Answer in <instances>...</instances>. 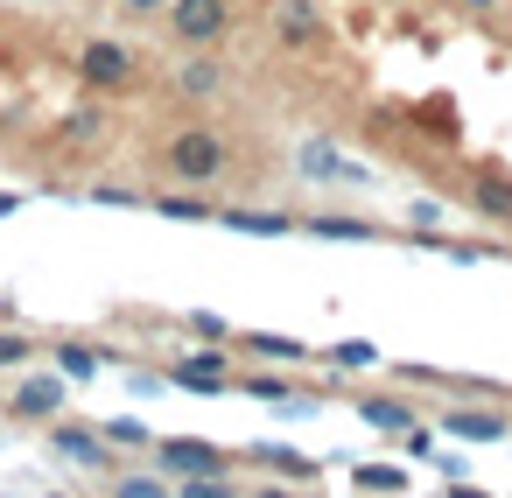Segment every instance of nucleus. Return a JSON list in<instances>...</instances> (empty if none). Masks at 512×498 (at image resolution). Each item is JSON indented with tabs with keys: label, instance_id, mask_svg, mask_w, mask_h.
I'll use <instances>...</instances> for the list:
<instances>
[{
	"label": "nucleus",
	"instance_id": "obj_1",
	"mask_svg": "<svg viewBox=\"0 0 512 498\" xmlns=\"http://www.w3.org/2000/svg\"><path fill=\"white\" fill-rule=\"evenodd\" d=\"M162 169H169L176 183H218V176L232 169V141L211 134V127H176V134L162 141Z\"/></svg>",
	"mask_w": 512,
	"mask_h": 498
},
{
	"label": "nucleus",
	"instance_id": "obj_2",
	"mask_svg": "<svg viewBox=\"0 0 512 498\" xmlns=\"http://www.w3.org/2000/svg\"><path fill=\"white\" fill-rule=\"evenodd\" d=\"M162 22H169V36H176L183 50H218L239 15H232V0H169Z\"/></svg>",
	"mask_w": 512,
	"mask_h": 498
},
{
	"label": "nucleus",
	"instance_id": "obj_3",
	"mask_svg": "<svg viewBox=\"0 0 512 498\" xmlns=\"http://www.w3.org/2000/svg\"><path fill=\"white\" fill-rule=\"evenodd\" d=\"M78 78L92 85V92H134V78H141V57L127 50V43H85L78 50Z\"/></svg>",
	"mask_w": 512,
	"mask_h": 498
},
{
	"label": "nucleus",
	"instance_id": "obj_4",
	"mask_svg": "<svg viewBox=\"0 0 512 498\" xmlns=\"http://www.w3.org/2000/svg\"><path fill=\"white\" fill-rule=\"evenodd\" d=\"M169 477H211V470H232V456L218 449V442H204V435H155V449H148Z\"/></svg>",
	"mask_w": 512,
	"mask_h": 498
},
{
	"label": "nucleus",
	"instance_id": "obj_5",
	"mask_svg": "<svg viewBox=\"0 0 512 498\" xmlns=\"http://www.w3.org/2000/svg\"><path fill=\"white\" fill-rule=\"evenodd\" d=\"M169 386H190V393H232V344H211L204 351H183L169 365Z\"/></svg>",
	"mask_w": 512,
	"mask_h": 498
},
{
	"label": "nucleus",
	"instance_id": "obj_6",
	"mask_svg": "<svg viewBox=\"0 0 512 498\" xmlns=\"http://www.w3.org/2000/svg\"><path fill=\"white\" fill-rule=\"evenodd\" d=\"M50 449H57L71 470H92V477H106V470H113V442H106V428L57 421V428H50Z\"/></svg>",
	"mask_w": 512,
	"mask_h": 498
},
{
	"label": "nucleus",
	"instance_id": "obj_7",
	"mask_svg": "<svg viewBox=\"0 0 512 498\" xmlns=\"http://www.w3.org/2000/svg\"><path fill=\"white\" fill-rule=\"evenodd\" d=\"M64 386H71L64 372H36V379H22V386L8 393V414H15V421H57V414H64Z\"/></svg>",
	"mask_w": 512,
	"mask_h": 498
},
{
	"label": "nucleus",
	"instance_id": "obj_8",
	"mask_svg": "<svg viewBox=\"0 0 512 498\" xmlns=\"http://www.w3.org/2000/svg\"><path fill=\"white\" fill-rule=\"evenodd\" d=\"M225 85H232V71H225L218 50H197L190 64H176V92H183V99H218Z\"/></svg>",
	"mask_w": 512,
	"mask_h": 498
},
{
	"label": "nucleus",
	"instance_id": "obj_9",
	"mask_svg": "<svg viewBox=\"0 0 512 498\" xmlns=\"http://www.w3.org/2000/svg\"><path fill=\"white\" fill-rule=\"evenodd\" d=\"M274 36H281L288 50H309V43L323 36V15L309 8V0H281V8H274Z\"/></svg>",
	"mask_w": 512,
	"mask_h": 498
},
{
	"label": "nucleus",
	"instance_id": "obj_10",
	"mask_svg": "<svg viewBox=\"0 0 512 498\" xmlns=\"http://www.w3.org/2000/svg\"><path fill=\"white\" fill-rule=\"evenodd\" d=\"M442 435H463V442H505L512 421H505V414H477V407H449V414H442Z\"/></svg>",
	"mask_w": 512,
	"mask_h": 498
},
{
	"label": "nucleus",
	"instance_id": "obj_11",
	"mask_svg": "<svg viewBox=\"0 0 512 498\" xmlns=\"http://www.w3.org/2000/svg\"><path fill=\"white\" fill-rule=\"evenodd\" d=\"M302 176H323V183H365V169L344 162L330 141H309V148H302Z\"/></svg>",
	"mask_w": 512,
	"mask_h": 498
},
{
	"label": "nucleus",
	"instance_id": "obj_12",
	"mask_svg": "<svg viewBox=\"0 0 512 498\" xmlns=\"http://www.w3.org/2000/svg\"><path fill=\"white\" fill-rule=\"evenodd\" d=\"M218 225H225V232H260V239H288V232H295L288 211H239V204H225Z\"/></svg>",
	"mask_w": 512,
	"mask_h": 498
},
{
	"label": "nucleus",
	"instance_id": "obj_13",
	"mask_svg": "<svg viewBox=\"0 0 512 498\" xmlns=\"http://www.w3.org/2000/svg\"><path fill=\"white\" fill-rule=\"evenodd\" d=\"M239 344H246L253 358H274V365H309V358H316L302 337H281V330H246Z\"/></svg>",
	"mask_w": 512,
	"mask_h": 498
},
{
	"label": "nucleus",
	"instance_id": "obj_14",
	"mask_svg": "<svg viewBox=\"0 0 512 498\" xmlns=\"http://www.w3.org/2000/svg\"><path fill=\"white\" fill-rule=\"evenodd\" d=\"M470 204H477L491 225H512V183H505V176H491V169L470 176Z\"/></svg>",
	"mask_w": 512,
	"mask_h": 498
},
{
	"label": "nucleus",
	"instance_id": "obj_15",
	"mask_svg": "<svg viewBox=\"0 0 512 498\" xmlns=\"http://www.w3.org/2000/svg\"><path fill=\"white\" fill-rule=\"evenodd\" d=\"M253 456H260L274 477H295V484H316V477H323V470H316V456H302V449H281V442H260Z\"/></svg>",
	"mask_w": 512,
	"mask_h": 498
},
{
	"label": "nucleus",
	"instance_id": "obj_16",
	"mask_svg": "<svg viewBox=\"0 0 512 498\" xmlns=\"http://www.w3.org/2000/svg\"><path fill=\"white\" fill-rule=\"evenodd\" d=\"M50 358H57V372H64L71 386H85V379H99V365H106V358H99V344H57Z\"/></svg>",
	"mask_w": 512,
	"mask_h": 498
},
{
	"label": "nucleus",
	"instance_id": "obj_17",
	"mask_svg": "<svg viewBox=\"0 0 512 498\" xmlns=\"http://www.w3.org/2000/svg\"><path fill=\"white\" fill-rule=\"evenodd\" d=\"M358 414H365L372 428H393V435H407V428H414V407H407V400H393V393H372V400H358Z\"/></svg>",
	"mask_w": 512,
	"mask_h": 498
},
{
	"label": "nucleus",
	"instance_id": "obj_18",
	"mask_svg": "<svg viewBox=\"0 0 512 498\" xmlns=\"http://www.w3.org/2000/svg\"><path fill=\"white\" fill-rule=\"evenodd\" d=\"M309 232H316V239H379V225H372V218H344V211H316V218H309Z\"/></svg>",
	"mask_w": 512,
	"mask_h": 498
},
{
	"label": "nucleus",
	"instance_id": "obj_19",
	"mask_svg": "<svg viewBox=\"0 0 512 498\" xmlns=\"http://www.w3.org/2000/svg\"><path fill=\"white\" fill-rule=\"evenodd\" d=\"M155 211H162V218H176V225H204V218H218L204 197H176V190H162V197H155Z\"/></svg>",
	"mask_w": 512,
	"mask_h": 498
},
{
	"label": "nucleus",
	"instance_id": "obj_20",
	"mask_svg": "<svg viewBox=\"0 0 512 498\" xmlns=\"http://www.w3.org/2000/svg\"><path fill=\"white\" fill-rule=\"evenodd\" d=\"M330 365H337V372H372V365H379V344L344 337V344H330Z\"/></svg>",
	"mask_w": 512,
	"mask_h": 498
},
{
	"label": "nucleus",
	"instance_id": "obj_21",
	"mask_svg": "<svg viewBox=\"0 0 512 498\" xmlns=\"http://www.w3.org/2000/svg\"><path fill=\"white\" fill-rule=\"evenodd\" d=\"M351 484H358V491H407V470H400V463H358Z\"/></svg>",
	"mask_w": 512,
	"mask_h": 498
},
{
	"label": "nucleus",
	"instance_id": "obj_22",
	"mask_svg": "<svg viewBox=\"0 0 512 498\" xmlns=\"http://www.w3.org/2000/svg\"><path fill=\"white\" fill-rule=\"evenodd\" d=\"M29 358H36L29 330H15V323H0V372H15V365H29Z\"/></svg>",
	"mask_w": 512,
	"mask_h": 498
},
{
	"label": "nucleus",
	"instance_id": "obj_23",
	"mask_svg": "<svg viewBox=\"0 0 512 498\" xmlns=\"http://www.w3.org/2000/svg\"><path fill=\"white\" fill-rule=\"evenodd\" d=\"M106 442H113V449H155V435H148L141 421H106Z\"/></svg>",
	"mask_w": 512,
	"mask_h": 498
},
{
	"label": "nucleus",
	"instance_id": "obj_24",
	"mask_svg": "<svg viewBox=\"0 0 512 498\" xmlns=\"http://www.w3.org/2000/svg\"><path fill=\"white\" fill-rule=\"evenodd\" d=\"M190 323V337H211V344H232V323L225 316H211V309H197V316H183Z\"/></svg>",
	"mask_w": 512,
	"mask_h": 498
},
{
	"label": "nucleus",
	"instance_id": "obj_25",
	"mask_svg": "<svg viewBox=\"0 0 512 498\" xmlns=\"http://www.w3.org/2000/svg\"><path fill=\"white\" fill-rule=\"evenodd\" d=\"M246 393H260V400H288V407H295V414H302V407H309V400H302V393H295V386H288V379H246Z\"/></svg>",
	"mask_w": 512,
	"mask_h": 498
},
{
	"label": "nucleus",
	"instance_id": "obj_26",
	"mask_svg": "<svg viewBox=\"0 0 512 498\" xmlns=\"http://www.w3.org/2000/svg\"><path fill=\"white\" fill-rule=\"evenodd\" d=\"M169 484H176V477H113V491H120V498H162Z\"/></svg>",
	"mask_w": 512,
	"mask_h": 498
},
{
	"label": "nucleus",
	"instance_id": "obj_27",
	"mask_svg": "<svg viewBox=\"0 0 512 498\" xmlns=\"http://www.w3.org/2000/svg\"><path fill=\"white\" fill-rule=\"evenodd\" d=\"M99 127H106V113H99V106H85V113H71V120H64V134H71V141H99Z\"/></svg>",
	"mask_w": 512,
	"mask_h": 498
},
{
	"label": "nucleus",
	"instance_id": "obj_28",
	"mask_svg": "<svg viewBox=\"0 0 512 498\" xmlns=\"http://www.w3.org/2000/svg\"><path fill=\"white\" fill-rule=\"evenodd\" d=\"M92 204H106V211H127V204H141V197H134V190H120V183H99V190H92Z\"/></svg>",
	"mask_w": 512,
	"mask_h": 498
},
{
	"label": "nucleus",
	"instance_id": "obj_29",
	"mask_svg": "<svg viewBox=\"0 0 512 498\" xmlns=\"http://www.w3.org/2000/svg\"><path fill=\"white\" fill-rule=\"evenodd\" d=\"M120 8H127V15H148V22H162V8H169V0H120Z\"/></svg>",
	"mask_w": 512,
	"mask_h": 498
},
{
	"label": "nucleus",
	"instance_id": "obj_30",
	"mask_svg": "<svg viewBox=\"0 0 512 498\" xmlns=\"http://www.w3.org/2000/svg\"><path fill=\"white\" fill-rule=\"evenodd\" d=\"M15 211H22V197H15V190H0V218H15Z\"/></svg>",
	"mask_w": 512,
	"mask_h": 498
},
{
	"label": "nucleus",
	"instance_id": "obj_31",
	"mask_svg": "<svg viewBox=\"0 0 512 498\" xmlns=\"http://www.w3.org/2000/svg\"><path fill=\"white\" fill-rule=\"evenodd\" d=\"M463 8H498V0H463Z\"/></svg>",
	"mask_w": 512,
	"mask_h": 498
}]
</instances>
